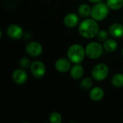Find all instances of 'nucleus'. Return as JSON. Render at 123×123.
<instances>
[{"label":"nucleus","mask_w":123,"mask_h":123,"mask_svg":"<svg viewBox=\"0 0 123 123\" xmlns=\"http://www.w3.org/2000/svg\"><path fill=\"white\" fill-rule=\"evenodd\" d=\"M99 31V26L97 21L92 19H86L82 21L78 27V32L80 35L87 39L96 37Z\"/></svg>","instance_id":"f257e3e1"},{"label":"nucleus","mask_w":123,"mask_h":123,"mask_svg":"<svg viewBox=\"0 0 123 123\" xmlns=\"http://www.w3.org/2000/svg\"><path fill=\"white\" fill-rule=\"evenodd\" d=\"M86 56L85 48L80 44L72 45L67 50L68 59L74 63H81Z\"/></svg>","instance_id":"f03ea898"},{"label":"nucleus","mask_w":123,"mask_h":123,"mask_svg":"<svg viewBox=\"0 0 123 123\" xmlns=\"http://www.w3.org/2000/svg\"><path fill=\"white\" fill-rule=\"evenodd\" d=\"M109 8L107 4L103 2L95 3V4L91 8V16L96 21L104 20L109 14Z\"/></svg>","instance_id":"7ed1b4c3"},{"label":"nucleus","mask_w":123,"mask_h":123,"mask_svg":"<svg viewBox=\"0 0 123 123\" xmlns=\"http://www.w3.org/2000/svg\"><path fill=\"white\" fill-rule=\"evenodd\" d=\"M86 55L90 59H97L103 53L104 48L99 43L91 42L89 43L85 48Z\"/></svg>","instance_id":"20e7f679"},{"label":"nucleus","mask_w":123,"mask_h":123,"mask_svg":"<svg viewBox=\"0 0 123 123\" xmlns=\"http://www.w3.org/2000/svg\"><path fill=\"white\" fill-rule=\"evenodd\" d=\"M109 74V68L104 63H99L96 65L91 71L92 77L98 81H101L104 80Z\"/></svg>","instance_id":"39448f33"},{"label":"nucleus","mask_w":123,"mask_h":123,"mask_svg":"<svg viewBox=\"0 0 123 123\" xmlns=\"http://www.w3.org/2000/svg\"><path fill=\"white\" fill-rule=\"evenodd\" d=\"M30 69L32 75L36 79L42 78L46 73V66L44 63L39 61H36L31 63Z\"/></svg>","instance_id":"423d86ee"},{"label":"nucleus","mask_w":123,"mask_h":123,"mask_svg":"<svg viewBox=\"0 0 123 123\" xmlns=\"http://www.w3.org/2000/svg\"><path fill=\"white\" fill-rule=\"evenodd\" d=\"M26 53L32 57H38L43 52L42 45L36 41H31L25 46Z\"/></svg>","instance_id":"0eeeda50"},{"label":"nucleus","mask_w":123,"mask_h":123,"mask_svg":"<svg viewBox=\"0 0 123 123\" xmlns=\"http://www.w3.org/2000/svg\"><path fill=\"white\" fill-rule=\"evenodd\" d=\"M7 35L13 40H19L24 35L22 28L16 24H12L7 29Z\"/></svg>","instance_id":"6e6552de"},{"label":"nucleus","mask_w":123,"mask_h":123,"mask_svg":"<svg viewBox=\"0 0 123 123\" xmlns=\"http://www.w3.org/2000/svg\"><path fill=\"white\" fill-rule=\"evenodd\" d=\"M12 80L17 85L24 84L28 80V74L23 68H17L12 73Z\"/></svg>","instance_id":"1a4fd4ad"},{"label":"nucleus","mask_w":123,"mask_h":123,"mask_svg":"<svg viewBox=\"0 0 123 123\" xmlns=\"http://www.w3.org/2000/svg\"><path fill=\"white\" fill-rule=\"evenodd\" d=\"M69 59L61 58L55 62V68L61 73L67 72L71 68V63Z\"/></svg>","instance_id":"9d476101"},{"label":"nucleus","mask_w":123,"mask_h":123,"mask_svg":"<svg viewBox=\"0 0 123 123\" xmlns=\"http://www.w3.org/2000/svg\"><path fill=\"white\" fill-rule=\"evenodd\" d=\"M63 22L67 27H75L78 25L79 17L75 13H69L64 17Z\"/></svg>","instance_id":"9b49d317"},{"label":"nucleus","mask_w":123,"mask_h":123,"mask_svg":"<svg viewBox=\"0 0 123 123\" xmlns=\"http://www.w3.org/2000/svg\"><path fill=\"white\" fill-rule=\"evenodd\" d=\"M109 32L114 37H123V25L120 23H114L109 27Z\"/></svg>","instance_id":"f8f14e48"},{"label":"nucleus","mask_w":123,"mask_h":123,"mask_svg":"<svg viewBox=\"0 0 123 123\" xmlns=\"http://www.w3.org/2000/svg\"><path fill=\"white\" fill-rule=\"evenodd\" d=\"M104 96V92L102 89V88L99 86H96L93 88L89 93V97L94 102H99L101 100Z\"/></svg>","instance_id":"ddd939ff"},{"label":"nucleus","mask_w":123,"mask_h":123,"mask_svg":"<svg viewBox=\"0 0 123 123\" xmlns=\"http://www.w3.org/2000/svg\"><path fill=\"white\" fill-rule=\"evenodd\" d=\"M84 70L83 68L79 64V63H75V66H73L71 69H70V75L73 79L78 80L82 78L83 76Z\"/></svg>","instance_id":"4468645a"},{"label":"nucleus","mask_w":123,"mask_h":123,"mask_svg":"<svg viewBox=\"0 0 123 123\" xmlns=\"http://www.w3.org/2000/svg\"><path fill=\"white\" fill-rule=\"evenodd\" d=\"M102 45H103L104 49L106 51L109 52V53L115 51L117 50V46H118L117 43L113 39H107V40H106L105 41H104Z\"/></svg>","instance_id":"2eb2a0df"},{"label":"nucleus","mask_w":123,"mask_h":123,"mask_svg":"<svg viewBox=\"0 0 123 123\" xmlns=\"http://www.w3.org/2000/svg\"><path fill=\"white\" fill-rule=\"evenodd\" d=\"M78 13L82 17H88L89 15H91V8L87 4H82L78 7Z\"/></svg>","instance_id":"dca6fc26"},{"label":"nucleus","mask_w":123,"mask_h":123,"mask_svg":"<svg viewBox=\"0 0 123 123\" xmlns=\"http://www.w3.org/2000/svg\"><path fill=\"white\" fill-rule=\"evenodd\" d=\"M112 84L117 88H120L123 86V74H117L114 75L111 80Z\"/></svg>","instance_id":"f3484780"},{"label":"nucleus","mask_w":123,"mask_h":123,"mask_svg":"<svg viewBox=\"0 0 123 123\" xmlns=\"http://www.w3.org/2000/svg\"><path fill=\"white\" fill-rule=\"evenodd\" d=\"M107 4L112 10H118L123 6V0H107Z\"/></svg>","instance_id":"a211bd4d"},{"label":"nucleus","mask_w":123,"mask_h":123,"mask_svg":"<svg viewBox=\"0 0 123 123\" xmlns=\"http://www.w3.org/2000/svg\"><path fill=\"white\" fill-rule=\"evenodd\" d=\"M93 81L90 77H86L82 79L80 82V87L83 90H88L92 87Z\"/></svg>","instance_id":"6ab92c4d"},{"label":"nucleus","mask_w":123,"mask_h":123,"mask_svg":"<svg viewBox=\"0 0 123 123\" xmlns=\"http://www.w3.org/2000/svg\"><path fill=\"white\" fill-rule=\"evenodd\" d=\"M62 118L59 112H53L49 115V122L51 123H61Z\"/></svg>","instance_id":"aec40b11"},{"label":"nucleus","mask_w":123,"mask_h":123,"mask_svg":"<svg viewBox=\"0 0 123 123\" xmlns=\"http://www.w3.org/2000/svg\"><path fill=\"white\" fill-rule=\"evenodd\" d=\"M108 37H109V33L107 30H99L96 35V37L98 40L101 41V42H104L106 40H107Z\"/></svg>","instance_id":"412c9836"},{"label":"nucleus","mask_w":123,"mask_h":123,"mask_svg":"<svg viewBox=\"0 0 123 123\" xmlns=\"http://www.w3.org/2000/svg\"><path fill=\"white\" fill-rule=\"evenodd\" d=\"M19 64H20V67L22 68L26 69V68H28L30 67L31 63H30V61L29 58H28L26 57H23L20 60Z\"/></svg>","instance_id":"4be33fe9"},{"label":"nucleus","mask_w":123,"mask_h":123,"mask_svg":"<svg viewBox=\"0 0 123 123\" xmlns=\"http://www.w3.org/2000/svg\"><path fill=\"white\" fill-rule=\"evenodd\" d=\"M88 1H91V2H93V3H98V2L101 1L102 0H88Z\"/></svg>","instance_id":"5701e85b"},{"label":"nucleus","mask_w":123,"mask_h":123,"mask_svg":"<svg viewBox=\"0 0 123 123\" xmlns=\"http://www.w3.org/2000/svg\"><path fill=\"white\" fill-rule=\"evenodd\" d=\"M1 36H2V32H1V30H0V39H1Z\"/></svg>","instance_id":"b1692460"},{"label":"nucleus","mask_w":123,"mask_h":123,"mask_svg":"<svg viewBox=\"0 0 123 123\" xmlns=\"http://www.w3.org/2000/svg\"><path fill=\"white\" fill-rule=\"evenodd\" d=\"M122 55L123 56V50H122Z\"/></svg>","instance_id":"393cba45"},{"label":"nucleus","mask_w":123,"mask_h":123,"mask_svg":"<svg viewBox=\"0 0 123 123\" xmlns=\"http://www.w3.org/2000/svg\"></svg>","instance_id":"a878e982"},{"label":"nucleus","mask_w":123,"mask_h":123,"mask_svg":"<svg viewBox=\"0 0 123 123\" xmlns=\"http://www.w3.org/2000/svg\"></svg>","instance_id":"bb28decb"}]
</instances>
